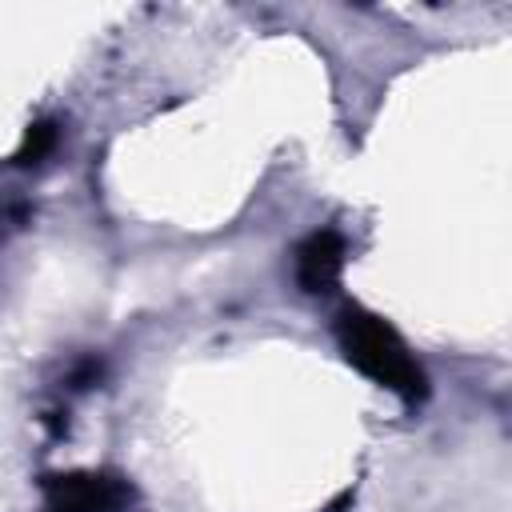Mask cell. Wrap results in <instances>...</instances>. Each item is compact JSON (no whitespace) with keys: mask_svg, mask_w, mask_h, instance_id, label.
<instances>
[{"mask_svg":"<svg viewBox=\"0 0 512 512\" xmlns=\"http://www.w3.org/2000/svg\"><path fill=\"white\" fill-rule=\"evenodd\" d=\"M340 268H344V240L340 232L332 228H320L312 232L300 248H296V280L304 292H328L336 280H340Z\"/></svg>","mask_w":512,"mask_h":512,"instance_id":"cell-3","label":"cell"},{"mask_svg":"<svg viewBox=\"0 0 512 512\" xmlns=\"http://www.w3.org/2000/svg\"><path fill=\"white\" fill-rule=\"evenodd\" d=\"M56 140H60L56 124H48V120L32 124V128L24 132V144H20V152H16V164H20V168H32V164H40V160H44V156L56 148Z\"/></svg>","mask_w":512,"mask_h":512,"instance_id":"cell-4","label":"cell"},{"mask_svg":"<svg viewBox=\"0 0 512 512\" xmlns=\"http://www.w3.org/2000/svg\"><path fill=\"white\" fill-rule=\"evenodd\" d=\"M48 512H116L124 484L104 472H64L44 480Z\"/></svg>","mask_w":512,"mask_h":512,"instance_id":"cell-2","label":"cell"},{"mask_svg":"<svg viewBox=\"0 0 512 512\" xmlns=\"http://www.w3.org/2000/svg\"><path fill=\"white\" fill-rule=\"evenodd\" d=\"M336 340H340L344 356H348L364 376H372L376 384L392 388V392L404 396L408 404H416V400L428 396V376H424V368L412 360V352L404 348V340L396 336V328L384 324L376 312L348 304V308L336 316Z\"/></svg>","mask_w":512,"mask_h":512,"instance_id":"cell-1","label":"cell"}]
</instances>
